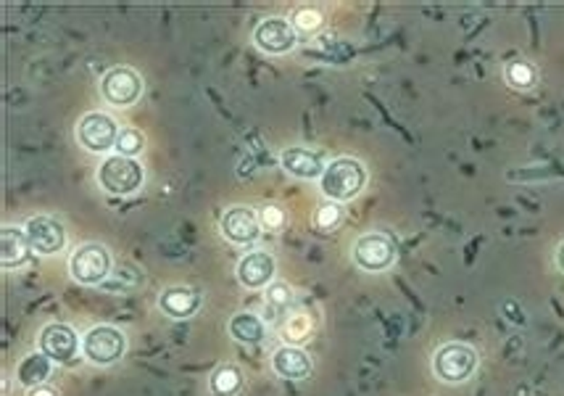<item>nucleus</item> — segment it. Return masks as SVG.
<instances>
[{"instance_id":"obj_1","label":"nucleus","mask_w":564,"mask_h":396,"mask_svg":"<svg viewBox=\"0 0 564 396\" xmlns=\"http://www.w3.org/2000/svg\"><path fill=\"white\" fill-rule=\"evenodd\" d=\"M364 185H367V169L359 159H351V156L332 159L320 180L325 198L335 201V203L356 198L364 191Z\"/></svg>"},{"instance_id":"obj_2","label":"nucleus","mask_w":564,"mask_h":396,"mask_svg":"<svg viewBox=\"0 0 564 396\" xmlns=\"http://www.w3.org/2000/svg\"><path fill=\"white\" fill-rule=\"evenodd\" d=\"M95 177H98V185L106 194H111V196H130L142 185L145 172H142V164L138 159L111 153V156H106L100 161Z\"/></svg>"},{"instance_id":"obj_3","label":"nucleus","mask_w":564,"mask_h":396,"mask_svg":"<svg viewBox=\"0 0 564 396\" xmlns=\"http://www.w3.org/2000/svg\"><path fill=\"white\" fill-rule=\"evenodd\" d=\"M474 367H477V351L459 341L443 344L432 357V373L438 375V381L451 386L470 381Z\"/></svg>"},{"instance_id":"obj_4","label":"nucleus","mask_w":564,"mask_h":396,"mask_svg":"<svg viewBox=\"0 0 564 396\" xmlns=\"http://www.w3.org/2000/svg\"><path fill=\"white\" fill-rule=\"evenodd\" d=\"M127 351V336L114 325H95L82 336V354L98 367L119 362Z\"/></svg>"},{"instance_id":"obj_5","label":"nucleus","mask_w":564,"mask_h":396,"mask_svg":"<svg viewBox=\"0 0 564 396\" xmlns=\"http://www.w3.org/2000/svg\"><path fill=\"white\" fill-rule=\"evenodd\" d=\"M69 272L80 286H100L111 275V254L100 244H85L69 256Z\"/></svg>"},{"instance_id":"obj_6","label":"nucleus","mask_w":564,"mask_h":396,"mask_svg":"<svg viewBox=\"0 0 564 396\" xmlns=\"http://www.w3.org/2000/svg\"><path fill=\"white\" fill-rule=\"evenodd\" d=\"M119 125L111 114L103 111H90L80 119L77 125V141L80 146L90 153H108L111 149H116L119 141Z\"/></svg>"},{"instance_id":"obj_7","label":"nucleus","mask_w":564,"mask_h":396,"mask_svg":"<svg viewBox=\"0 0 564 396\" xmlns=\"http://www.w3.org/2000/svg\"><path fill=\"white\" fill-rule=\"evenodd\" d=\"M100 96L116 108H127L142 96V77L132 66H114L100 77Z\"/></svg>"},{"instance_id":"obj_8","label":"nucleus","mask_w":564,"mask_h":396,"mask_svg":"<svg viewBox=\"0 0 564 396\" xmlns=\"http://www.w3.org/2000/svg\"><path fill=\"white\" fill-rule=\"evenodd\" d=\"M354 262L364 272H382L396 262V244L385 233H364L354 244Z\"/></svg>"},{"instance_id":"obj_9","label":"nucleus","mask_w":564,"mask_h":396,"mask_svg":"<svg viewBox=\"0 0 564 396\" xmlns=\"http://www.w3.org/2000/svg\"><path fill=\"white\" fill-rule=\"evenodd\" d=\"M253 46L261 53H269V56H285L298 46V32L293 30V24L287 19L269 16V19L256 24Z\"/></svg>"},{"instance_id":"obj_10","label":"nucleus","mask_w":564,"mask_h":396,"mask_svg":"<svg viewBox=\"0 0 564 396\" xmlns=\"http://www.w3.org/2000/svg\"><path fill=\"white\" fill-rule=\"evenodd\" d=\"M24 233H27V241L35 254L40 256H53V254H61L64 246H66V230L58 220L47 217V214H38V217H30L27 225H24Z\"/></svg>"},{"instance_id":"obj_11","label":"nucleus","mask_w":564,"mask_h":396,"mask_svg":"<svg viewBox=\"0 0 564 396\" xmlns=\"http://www.w3.org/2000/svg\"><path fill=\"white\" fill-rule=\"evenodd\" d=\"M80 347H82V344H80L77 331H74L72 325H66V323H50V325L43 328V333H40V339H38L40 354H46L50 362H58V365L74 359Z\"/></svg>"},{"instance_id":"obj_12","label":"nucleus","mask_w":564,"mask_h":396,"mask_svg":"<svg viewBox=\"0 0 564 396\" xmlns=\"http://www.w3.org/2000/svg\"><path fill=\"white\" fill-rule=\"evenodd\" d=\"M237 283L248 291H259L272 286L275 272H278V262L272 254L267 251H251L237 262Z\"/></svg>"},{"instance_id":"obj_13","label":"nucleus","mask_w":564,"mask_h":396,"mask_svg":"<svg viewBox=\"0 0 564 396\" xmlns=\"http://www.w3.org/2000/svg\"><path fill=\"white\" fill-rule=\"evenodd\" d=\"M222 236L237 244V246H248L261 236V222L259 214L251 206H233L225 211L222 217Z\"/></svg>"},{"instance_id":"obj_14","label":"nucleus","mask_w":564,"mask_h":396,"mask_svg":"<svg viewBox=\"0 0 564 396\" xmlns=\"http://www.w3.org/2000/svg\"><path fill=\"white\" fill-rule=\"evenodd\" d=\"M272 370L285 381H303V378L312 375L314 362H312V354L306 349L285 344L272 354Z\"/></svg>"},{"instance_id":"obj_15","label":"nucleus","mask_w":564,"mask_h":396,"mask_svg":"<svg viewBox=\"0 0 564 396\" xmlns=\"http://www.w3.org/2000/svg\"><path fill=\"white\" fill-rule=\"evenodd\" d=\"M280 164L287 175H293L298 180H322L325 167H328V164H322V159L314 151L301 149V146L282 151Z\"/></svg>"},{"instance_id":"obj_16","label":"nucleus","mask_w":564,"mask_h":396,"mask_svg":"<svg viewBox=\"0 0 564 396\" xmlns=\"http://www.w3.org/2000/svg\"><path fill=\"white\" fill-rule=\"evenodd\" d=\"M32 246L24 228H3L0 233V264L3 270H19L30 262Z\"/></svg>"},{"instance_id":"obj_17","label":"nucleus","mask_w":564,"mask_h":396,"mask_svg":"<svg viewBox=\"0 0 564 396\" xmlns=\"http://www.w3.org/2000/svg\"><path fill=\"white\" fill-rule=\"evenodd\" d=\"M158 306L172 320H188L201 306V294L195 288H188V286H175V288H167L161 294Z\"/></svg>"},{"instance_id":"obj_18","label":"nucleus","mask_w":564,"mask_h":396,"mask_svg":"<svg viewBox=\"0 0 564 396\" xmlns=\"http://www.w3.org/2000/svg\"><path fill=\"white\" fill-rule=\"evenodd\" d=\"M230 336L240 344H259L267 336V325L253 312H237L235 317L230 320Z\"/></svg>"},{"instance_id":"obj_19","label":"nucleus","mask_w":564,"mask_h":396,"mask_svg":"<svg viewBox=\"0 0 564 396\" xmlns=\"http://www.w3.org/2000/svg\"><path fill=\"white\" fill-rule=\"evenodd\" d=\"M50 365H53V362L47 359L46 354H30V357H24V359L19 362L16 378H19V383L27 386V389L43 386L47 381V375H50Z\"/></svg>"},{"instance_id":"obj_20","label":"nucleus","mask_w":564,"mask_h":396,"mask_svg":"<svg viewBox=\"0 0 564 396\" xmlns=\"http://www.w3.org/2000/svg\"><path fill=\"white\" fill-rule=\"evenodd\" d=\"M209 389L217 396H235L243 389V373L235 365H222L211 373L209 378Z\"/></svg>"},{"instance_id":"obj_21","label":"nucleus","mask_w":564,"mask_h":396,"mask_svg":"<svg viewBox=\"0 0 564 396\" xmlns=\"http://www.w3.org/2000/svg\"><path fill=\"white\" fill-rule=\"evenodd\" d=\"M504 80L515 88V90H530L538 82V72L530 61L525 58H512L504 66Z\"/></svg>"},{"instance_id":"obj_22","label":"nucleus","mask_w":564,"mask_h":396,"mask_svg":"<svg viewBox=\"0 0 564 396\" xmlns=\"http://www.w3.org/2000/svg\"><path fill=\"white\" fill-rule=\"evenodd\" d=\"M290 24H293V30H295L298 35H317V32L325 27V13H322L320 8H314V5H301V8L293 13Z\"/></svg>"},{"instance_id":"obj_23","label":"nucleus","mask_w":564,"mask_h":396,"mask_svg":"<svg viewBox=\"0 0 564 396\" xmlns=\"http://www.w3.org/2000/svg\"><path fill=\"white\" fill-rule=\"evenodd\" d=\"M145 149V138H142L141 130H135V127H124L122 133H119V141H116V153L119 156H130V159H135L138 153H142Z\"/></svg>"},{"instance_id":"obj_24","label":"nucleus","mask_w":564,"mask_h":396,"mask_svg":"<svg viewBox=\"0 0 564 396\" xmlns=\"http://www.w3.org/2000/svg\"><path fill=\"white\" fill-rule=\"evenodd\" d=\"M340 220H343V209H340L335 201L322 203V206L314 211V222H317V228H322V230H332V228H338V225H340Z\"/></svg>"},{"instance_id":"obj_25","label":"nucleus","mask_w":564,"mask_h":396,"mask_svg":"<svg viewBox=\"0 0 564 396\" xmlns=\"http://www.w3.org/2000/svg\"><path fill=\"white\" fill-rule=\"evenodd\" d=\"M259 222H261V228L280 230L282 225H285V211H282L280 206L269 203V206H264V209L259 211Z\"/></svg>"},{"instance_id":"obj_26","label":"nucleus","mask_w":564,"mask_h":396,"mask_svg":"<svg viewBox=\"0 0 564 396\" xmlns=\"http://www.w3.org/2000/svg\"><path fill=\"white\" fill-rule=\"evenodd\" d=\"M290 298H293V291H290L285 283H272V286H267V304H269V306L285 309V306L290 304Z\"/></svg>"},{"instance_id":"obj_27","label":"nucleus","mask_w":564,"mask_h":396,"mask_svg":"<svg viewBox=\"0 0 564 396\" xmlns=\"http://www.w3.org/2000/svg\"><path fill=\"white\" fill-rule=\"evenodd\" d=\"M27 396H58V392L43 383V386H35V389H30V392H27Z\"/></svg>"},{"instance_id":"obj_28","label":"nucleus","mask_w":564,"mask_h":396,"mask_svg":"<svg viewBox=\"0 0 564 396\" xmlns=\"http://www.w3.org/2000/svg\"><path fill=\"white\" fill-rule=\"evenodd\" d=\"M557 267L564 272V241L560 244V248H557Z\"/></svg>"}]
</instances>
